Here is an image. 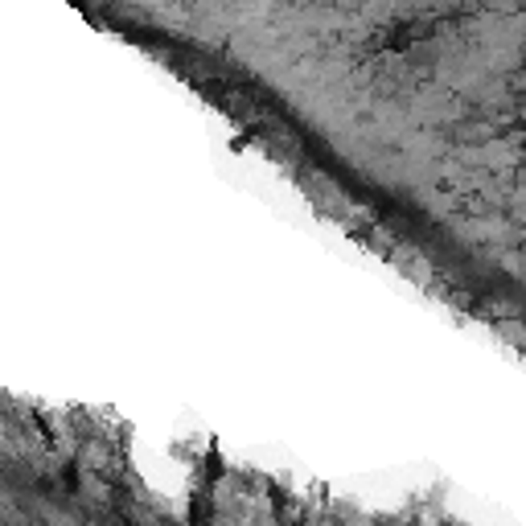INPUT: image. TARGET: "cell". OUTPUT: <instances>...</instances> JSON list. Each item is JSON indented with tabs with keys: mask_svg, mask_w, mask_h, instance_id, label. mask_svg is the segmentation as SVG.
Returning <instances> with one entry per match:
<instances>
[{
	"mask_svg": "<svg viewBox=\"0 0 526 526\" xmlns=\"http://www.w3.org/2000/svg\"><path fill=\"white\" fill-rule=\"evenodd\" d=\"M107 441L91 415L0 391V522L124 514Z\"/></svg>",
	"mask_w": 526,
	"mask_h": 526,
	"instance_id": "obj_1",
	"label": "cell"
}]
</instances>
